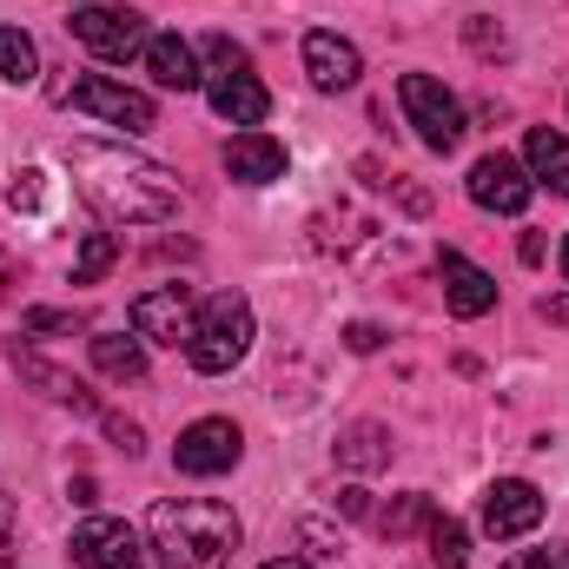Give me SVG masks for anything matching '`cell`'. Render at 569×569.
Returning a JSON list of instances; mask_svg holds the SVG:
<instances>
[{
	"label": "cell",
	"mask_w": 569,
	"mask_h": 569,
	"mask_svg": "<svg viewBox=\"0 0 569 569\" xmlns=\"http://www.w3.org/2000/svg\"><path fill=\"white\" fill-rule=\"evenodd\" d=\"M67 172L80 179V199L107 226H166L179 212V179L159 159L133 152V146L73 140L67 146Z\"/></svg>",
	"instance_id": "cell-1"
},
{
	"label": "cell",
	"mask_w": 569,
	"mask_h": 569,
	"mask_svg": "<svg viewBox=\"0 0 569 569\" xmlns=\"http://www.w3.org/2000/svg\"><path fill=\"white\" fill-rule=\"evenodd\" d=\"M146 550L159 569H226L239 550V517L219 497H159L146 517Z\"/></svg>",
	"instance_id": "cell-2"
},
{
	"label": "cell",
	"mask_w": 569,
	"mask_h": 569,
	"mask_svg": "<svg viewBox=\"0 0 569 569\" xmlns=\"http://www.w3.org/2000/svg\"><path fill=\"white\" fill-rule=\"evenodd\" d=\"M246 351H252V305H246V291H212V298L199 305V325H192V345H186L192 371L219 378V371H232Z\"/></svg>",
	"instance_id": "cell-3"
},
{
	"label": "cell",
	"mask_w": 569,
	"mask_h": 569,
	"mask_svg": "<svg viewBox=\"0 0 569 569\" xmlns=\"http://www.w3.org/2000/svg\"><path fill=\"white\" fill-rule=\"evenodd\" d=\"M398 107H405V120L418 127V140H425L430 152H457V140H463V107H457V93H450L443 80L405 73V80H398Z\"/></svg>",
	"instance_id": "cell-4"
},
{
	"label": "cell",
	"mask_w": 569,
	"mask_h": 569,
	"mask_svg": "<svg viewBox=\"0 0 569 569\" xmlns=\"http://www.w3.org/2000/svg\"><path fill=\"white\" fill-rule=\"evenodd\" d=\"M239 457H246V437H239L232 418H199V425L179 430V443H172V470L179 477H226Z\"/></svg>",
	"instance_id": "cell-5"
},
{
	"label": "cell",
	"mask_w": 569,
	"mask_h": 569,
	"mask_svg": "<svg viewBox=\"0 0 569 569\" xmlns=\"http://www.w3.org/2000/svg\"><path fill=\"white\" fill-rule=\"evenodd\" d=\"M192 325H199V305L186 284H152L133 298V331L146 345H166V351H186L192 345Z\"/></svg>",
	"instance_id": "cell-6"
},
{
	"label": "cell",
	"mask_w": 569,
	"mask_h": 569,
	"mask_svg": "<svg viewBox=\"0 0 569 569\" xmlns=\"http://www.w3.org/2000/svg\"><path fill=\"white\" fill-rule=\"evenodd\" d=\"M67 33H73L87 53H100V60H133V53H146V40H152L133 7H80V13L67 20Z\"/></svg>",
	"instance_id": "cell-7"
},
{
	"label": "cell",
	"mask_w": 569,
	"mask_h": 569,
	"mask_svg": "<svg viewBox=\"0 0 569 569\" xmlns=\"http://www.w3.org/2000/svg\"><path fill=\"white\" fill-rule=\"evenodd\" d=\"M463 186H470V199H477L483 212H503V219H517V212L537 199V179H530L523 159H510V152H483Z\"/></svg>",
	"instance_id": "cell-8"
},
{
	"label": "cell",
	"mask_w": 569,
	"mask_h": 569,
	"mask_svg": "<svg viewBox=\"0 0 569 569\" xmlns=\"http://www.w3.org/2000/svg\"><path fill=\"white\" fill-rule=\"evenodd\" d=\"M537 523H543V490H537L530 477H497V483L483 490V537L517 543V537H530Z\"/></svg>",
	"instance_id": "cell-9"
},
{
	"label": "cell",
	"mask_w": 569,
	"mask_h": 569,
	"mask_svg": "<svg viewBox=\"0 0 569 569\" xmlns=\"http://www.w3.org/2000/svg\"><path fill=\"white\" fill-rule=\"evenodd\" d=\"M80 113H93V120H107V127H127V133H146L152 127V100H146L140 87H120V80H107V73H87V80H73V93H67Z\"/></svg>",
	"instance_id": "cell-10"
},
{
	"label": "cell",
	"mask_w": 569,
	"mask_h": 569,
	"mask_svg": "<svg viewBox=\"0 0 569 569\" xmlns=\"http://www.w3.org/2000/svg\"><path fill=\"white\" fill-rule=\"evenodd\" d=\"M73 569H146V543L120 517H87L73 530Z\"/></svg>",
	"instance_id": "cell-11"
},
{
	"label": "cell",
	"mask_w": 569,
	"mask_h": 569,
	"mask_svg": "<svg viewBox=\"0 0 569 569\" xmlns=\"http://www.w3.org/2000/svg\"><path fill=\"white\" fill-rule=\"evenodd\" d=\"M305 73H311V87H318V93H345V87H358L365 53H358L345 33L318 27V33H305Z\"/></svg>",
	"instance_id": "cell-12"
},
{
	"label": "cell",
	"mask_w": 569,
	"mask_h": 569,
	"mask_svg": "<svg viewBox=\"0 0 569 569\" xmlns=\"http://www.w3.org/2000/svg\"><path fill=\"white\" fill-rule=\"evenodd\" d=\"M437 284H443V305L457 311V318H483L490 305H497V279L483 272V266H470L463 252H437Z\"/></svg>",
	"instance_id": "cell-13"
},
{
	"label": "cell",
	"mask_w": 569,
	"mask_h": 569,
	"mask_svg": "<svg viewBox=\"0 0 569 569\" xmlns=\"http://www.w3.org/2000/svg\"><path fill=\"white\" fill-rule=\"evenodd\" d=\"M219 159H226V172H232L239 186H272V179H284V146L272 140V133H259V127L232 133Z\"/></svg>",
	"instance_id": "cell-14"
},
{
	"label": "cell",
	"mask_w": 569,
	"mask_h": 569,
	"mask_svg": "<svg viewBox=\"0 0 569 569\" xmlns=\"http://www.w3.org/2000/svg\"><path fill=\"white\" fill-rule=\"evenodd\" d=\"M206 100H212V113H219V120H232V127H259V120L272 113V93H266L252 73H226V80H206Z\"/></svg>",
	"instance_id": "cell-15"
},
{
	"label": "cell",
	"mask_w": 569,
	"mask_h": 569,
	"mask_svg": "<svg viewBox=\"0 0 569 569\" xmlns=\"http://www.w3.org/2000/svg\"><path fill=\"white\" fill-rule=\"evenodd\" d=\"M140 60H146V73H152L166 93H192V87H199V53H192L179 33H152Z\"/></svg>",
	"instance_id": "cell-16"
},
{
	"label": "cell",
	"mask_w": 569,
	"mask_h": 569,
	"mask_svg": "<svg viewBox=\"0 0 569 569\" xmlns=\"http://www.w3.org/2000/svg\"><path fill=\"white\" fill-rule=\"evenodd\" d=\"M523 172H530L537 186H550L557 199H569V140L557 127H530V140H523Z\"/></svg>",
	"instance_id": "cell-17"
},
{
	"label": "cell",
	"mask_w": 569,
	"mask_h": 569,
	"mask_svg": "<svg viewBox=\"0 0 569 569\" xmlns=\"http://www.w3.org/2000/svg\"><path fill=\"white\" fill-rule=\"evenodd\" d=\"M87 351H93V365H100V378H113V385H140L146 378V338L133 331H93L87 338Z\"/></svg>",
	"instance_id": "cell-18"
},
{
	"label": "cell",
	"mask_w": 569,
	"mask_h": 569,
	"mask_svg": "<svg viewBox=\"0 0 569 569\" xmlns=\"http://www.w3.org/2000/svg\"><path fill=\"white\" fill-rule=\"evenodd\" d=\"M391 450H398V443H391V430L371 425V418H365V425H345V430H338V463H345V470H358V477H371V470H391Z\"/></svg>",
	"instance_id": "cell-19"
},
{
	"label": "cell",
	"mask_w": 569,
	"mask_h": 569,
	"mask_svg": "<svg viewBox=\"0 0 569 569\" xmlns=\"http://www.w3.org/2000/svg\"><path fill=\"white\" fill-rule=\"evenodd\" d=\"M430 517H437V503H430L425 490H405V497H391L385 510H371V523H378V537H418V530H430Z\"/></svg>",
	"instance_id": "cell-20"
},
{
	"label": "cell",
	"mask_w": 569,
	"mask_h": 569,
	"mask_svg": "<svg viewBox=\"0 0 569 569\" xmlns=\"http://www.w3.org/2000/svg\"><path fill=\"white\" fill-rule=\"evenodd\" d=\"M13 365H20V378H27V385H40V398H53V405H80V411H93V398H87V385H80V378H67V371H53L47 358H33V351H13Z\"/></svg>",
	"instance_id": "cell-21"
},
{
	"label": "cell",
	"mask_w": 569,
	"mask_h": 569,
	"mask_svg": "<svg viewBox=\"0 0 569 569\" xmlns=\"http://www.w3.org/2000/svg\"><path fill=\"white\" fill-rule=\"evenodd\" d=\"M430 563L437 569H463L470 563V530L457 523V517H430Z\"/></svg>",
	"instance_id": "cell-22"
},
{
	"label": "cell",
	"mask_w": 569,
	"mask_h": 569,
	"mask_svg": "<svg viewBox=\"0 0 569 569\" xmlns=\"http://www.w3.org/2000/svg\"><path fill=\"white\" fill-rule=\"evenodd\" d=\"M40 73V47L20 33V27H0V80H13V87H27Z\"/></svg>",
	"instance_id": "cell-23"
},
{
	"label": "cell",
	"mask_w": 569,
	"mask_h": 569,
	"mask_svg": "<svg viewBox=\"0 0 569 569\" xmlns=\"http://www.w3.org/2000/svg\"><path fill=\"white\" fill-rule=\"evenodd\" d=\"M113 259H120V239L113 232H87L80 239V252H73V284H93L113 272Z\"/></svg>",
	"instance_id": "cell-24"
},
{
	"label": "cell",
	"mask_w": 569,
	"mask_h": 569,
	"mask_svg": "<svg viewBox=\"0 0 569 569\" xmlns=\"http://www.w3.org/2000/svg\"><path fill=\"white\" fill-rule=\"evenodd\" d=\"M206 67H212V80H226V73H252V60H246V47L232 40V33H206Z\"/></svg>",
	"instance_id": "cell-25"
},
{
	"label": "cell",
	"mask_w": 569,
	"mask_h": 569,
	"mask_svg": "<svg viewBox=\"0 0 569 569\" xmlns=\"http://www.w3.org/2000/svg\"><path fill=\"white\" fill-rule=\"evenodd\" d=\"M40 199H47V172H40V166L13 172V186H7V206H13V212H40Z\"/></svg>",
	"instance_id": "cell-26"
},
{
	"label": "cell",
	"mask_w": 569,
	"mask_h": 569,
	"mask_svg": "<svg viewBox=\"0 0 569 569\" xmlns=\"http://www.w3.org/2000/svg\"><path fill=\"white\" fill-rule=\"evenodd\" d=\"M463 40H470L483 60H490V53H503V27H497L490 13H470V20H463Z\"/></svg>",
	"instance_id": "cell-27"
},
{
	"label": "cell",
	"mask_w": 569,
	"mask_h": 569,
	"mask_svg": "<svg viewBox=\"0 0 569 569\" xmlns=\"http://www.w3.org/2000/svg\"><path fill=\"white\" fill-rule=\"evenodd\" d=\"M503 569H569V543H550V550H517Z\"/></svg>",
	"instance_id": "cell-28"
},
{
	"label": "cell",
	"mask_w": 569,
	"mask_h": 569,
	"mask_svg": "<svg viewBox=\"0 0 569 569\" xmlns=\"http://www.w3.org/2000/svg\"><path fill=\"white\" fill-rule=\"evenodd\" d=\"M27 331H80V318H73V311H47V305H33V311H27Z\"/></svg>",
	"instance_id": "cell-29"
},
{
	"label": "cell",
	"mask_w": 569,
	"mask_h": 569,
	"mask_svg": "<svg viewBox=\"0 0 569 569\" xmlns=\"http://www.w3.org/2000/svg\"><path fill=\"white\" fill-rule=\"evenodd\" d=\"M0 569H13V497L0 483Z\"/></svg>",
	"instance_id": "cell-30"
},
{
	"label": "cell",
	"mask_w": 569,
	"mask_h": 569,
	"mask_svg": "<svg viewBox=\"0 0 569 569\" xmlns=\"http://www.w3.org/2000/svg\"><path fill=\"white\" fill-rule=\"evenodd\" d=\"M345 345H351V351H378V345H385V331L358 318V325H345Z\"/></svg>",
	"instance_id": "cell-31"
},
{
	"label": "cell",
	"mask_w": 569,
	"mask_h": 569,
	"mask_svg": "<svg viewBox=\"0 0 569 569\" xmlns=\"http://www.w3.org/2000/svg\"><path fill=\"white\" fill-rule=\"evenodd\" d=\"M107 430H113V443H120L127 457H140V425H127V418H107Z\"/></svg>",
	"instance_id": "cell-32"
},
{
	"label": "cell",
	"mask_w": 569,
	"mask_h": 569,
	"mask_svg": "<svg viewBox=\"0 0 569 569\" xmlns=\"http://www.w3.org/2000/svg\"><path fill=\"white\" fill-rule=\"evenodd\" d=\"M338 510H345V517H371V490H358V483L338 490Z\"/></svg>",
	"instance_id": "cell-33"
},
{
	"label": "cell",
	"mask_w": 569,
	"mask_h": 569,
	"mask_svg": "<svg viewBox=\"0 0 569 569\" xmlns=\"http://www.w3.org/2000/svg\"><path fill=\"white\" fill-rule=\"evenodd\" d=\"M537 318H543V325H569V291L543 298V305H537Z\"/></svg>",
	"instance_id": "cell-34"
},
{
	"label": "cell",
	"mask_w": 569,
	"mask_h": 569,
	"mask_svg": "<svg viewBox=\"0 0 569 569\" xmlns=\"http://www.w3.org/2000/svg\"><path fill=\"white\" fill-rule=\"evenodd\" d=\"M543 252H550V246H543V232H523V246H517V259H523V266H543Z\"/></svg>",
	"instance_id": "cell-35"
},
{
	"label": "cell",
	"mask_w": 569,
	"mask_h": 569,
	"mask_svg": "<svg viewBox=\"0 0 569 569\" xmlns=\"http://www.w3.org/2000/svg\"><path fill=\"white\" fill-rule=\"evenodd\" d=\"M266 569H311V563H305V557H272Z\"/></svg>",
	"instance_id": "cell-36"
},
{
	"label": "cell",
	"mask_w": 569,
	"mask_h": 569,
	"mask_svg": "<svg viewBox=\"0 0 569 569\" xmlns=\"http://www.w3.org/2000/svg\"><path fill=\"white\" fill-rule=\"evenodd\" d=\"M563 279H569V232H563Z\"/></svg>",
	"instance_id": "cell-37"
}]
</instances>
